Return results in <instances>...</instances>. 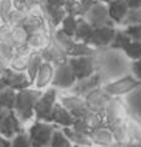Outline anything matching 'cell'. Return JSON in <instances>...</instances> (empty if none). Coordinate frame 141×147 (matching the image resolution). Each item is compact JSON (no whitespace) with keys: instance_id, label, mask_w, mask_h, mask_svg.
Masks as SVG:
<instances>
[{"instance_id":"obj_1","label":"cell","mask_w":141,"mask_h":147,"mask_svg":"<svg viewBox=\"0 0 141 147\" xmlns=\"http://www.w3.org/2000/svg\"><path fill=\"white\" fill-rule=\"evenodd\" d=\"M42 89L37 88H25L16 92L14 110L22 124L27 122L35 116V105L40 96L42 95Z\"/></svg>"},{"instance_id":"obj_2","label":"cell","mask_w":141,"mask_h":147,"mask_svg":"<svg viewBox=\"0 0 141 147\" xmlns=\"http://www.w3.org/2000/svg\"><path fill=\"white\" fill-rule=\"evenodd\" d=\"M56 127H60L58 125L53 124V122L42 121V120H36L34 124L28 129V136L32 146H49L52 140L53 131Z\"/></svg>"},{"instance_id":"obj_3","label":"cell","mask_w":141,"mask_h":147,"mask_svg":"<svg viewBox=\"0 0 141 147\" xmlns=\"http://www.w3.org/2000/svg\"><path fill=\"white\" fill-rule=\"evenodd\" d=\"M21 131H24L22 122L16 115L14 108L0 105V134L11 140L16 134Z\"/></svg>"},{"instance_id":"obj_4","label":"cell","mask_w":141,"mask_h":147,"mask_svg":"<svg viewBox=\"0 0 141 147\" xmlns=\"http://www.w3.org/2000/svg\"><path fill=\"white\" fill-rule=\"evenodd\" d=\"M141 85V80H139L135 76H125L117 80L109 82L103 85V90L110 96H120L132 92L134 89Z\"/></svg>"},{"instance_id":"obj_5","label":"cell","mask_w":141,"mask_h":147,"mask_svg":"<svg viewBox=\"0 0 141 147\" xmlns=\"http://www.w3.org/2000/svg\"><path fill=\"white\" fill-rule=\"evenodd\" d=\"M93 27L100 26H115V24L109 18V10H108V4L103 3L100 0H95L93 5L89 7L87 14L83 16Z\"/></svg>"},{"instance_id":"obj_6","label":"cell","mask_w":141,"mask_h":147,"mask_svg":"<svg viewBox=\"0 0 141 147\" xmlns=\"http://www.w3.org/2000/svg\"><path fill=\"white\" fill-rule=\"evenodd\" d=\"M57 101V90L55 87L47 88L42 93L40 99L37 100L35 105V119L48 121L49 115L52 113V109L55 107V103ZM49 122V121H48Z\"/></svg>"},{"instance_id":"obj_7","label":"cell","mask_w":141,"mask_h":147,"mask_svg":"<svg viewBox=\"0 0 141 147\" xmlns=\"http://www.w3.org/2000/svg\"><path fill=\"white\" fill-rule=\"evenodd\" d=\"M104 113L106 117V126L110 129L125 124L127 115H129L126 111L125 105L118 99V96L111 98Z\"/></svg>"},{"instance_id":"obj_8","label":"cell","mask_w":141,"mask_h":147,"mask_svg":"<svg viewBox=\"0 0 141 147\" xmlns=\"http://www.w3.org/2000/svg\"><path fill=\"white\" fill-rule=\"evenodd\" d=\"M68 63L72 67L77 79L87 78V77L94 74L98 71L97 62H95L94 55L92 56H79V57H69Z\"/></svg>"},{"instance_id":"obj_9","label":"cell","mask_w":141,"mask_h":147,"mask_svg":"<svg viewBox=\"0 0 141 147\" xmlns=\"http://www.w3.org/2000/svg\"><path fill=\"white\" fill-rule=\"evenodd\" d=\"M0 78L3 79L4 84H5L6 87H10L12 89H15V90L25 89V88H28L32 85V82L28 78L26 72L16 71V69H12L11 67L4 68Z\"/></svg>"},{"instance_id":"obj_10","label":"cell","mask_w":141,"mask_h":147,"mask_svg":"<svg viewBox=\"0 0 141 147\" xmlns=\"http://www.w3.org/2000/svg\"><path fill=\"white\" fill-rule=\"evenodd\" d=\"M76 80L77 77L68 62L55 66V74H53V79L51 83L52 87L60 89H68L73 87Z\"/></svg>"},{"instance_id":"obj_11","label":"cell","mask_w":141,"mask_h":147,"mask_svg":"<svg viewBox=\"0 0 141 147\" xmlns=\"http://www.w3.org/2000/svg\"><path fill=\"white\" fill-rule=\"evenodd\" d=\"M115 34H117L115 26L106 25L100 27H94L92 35L85 40V42L95 48L106 47V46H110V43L113 42Z\"/></svg>"},{"instance_id":"obj_12","label":"cell","mask_w":141,"mask_h":147,"mask_svg":"<svg viewBox=\"0 0 141 147\" xmlns=\"http://www.w3.org/2000/svg\"><path fill=\"white\" fill-rule=\"evenodd\" d=\"M40 52H41V55H42L43 59L47 61V62H51L53 66H58L61 63L68 62V58H69L66 50L55 40V37H53L51 40V42Z\"/></svg>"},{"instance_id":"obj_13","label":"cell","mask_w":141,"mask_h":147,"mask_svg":"<svg viewBox=\"0 0 141 147\" xmlns=\"http://www.w3.org/2000/svg\"><path fill=\"white\" fill-rule=\"evenodd\" d=\"M60 101L67 108L68 111L72 114V115L76 117V119H79V117H84L87 114H88L90 110L87 107L84 98L81 95H77V94H72V95H66V96H61Z\"/></svg>"},{"instance_id":"obj_14","label":"cell","mask_w":141,"mask_h":147,"mask_svg":"<svg viewBox=\"0 0 141 147\" xmlns=\"http://www.w3.org/2000/svg\"><path fill=\"white\" fill-rule=\"evenodd\" d=\"M85 100V104L87 107L89 108L90 111H100V113H104L105 109L109 104L110 99L113 96L108 95V94L103 90V88H97L92 90L90 93H88L85 96H83Z\"/></svg>"},{"instance_id":"obj_15","label":"cell","mask_w":141,"mask_h":147,"mask_svg":"<svg viewBox=\"0 0 141 147\" xmlns=\"http://www.w3.org/2000/svg\"><path fill=\"white\" fill-rule=\"evenodd\" d=\"M100 83H102V76L97 71L94 74L87 77V78L77 79L76 83L72 87V93L77 94V95H81V96H85L88 93L99 88Z\"/></svg>"},{"instance_id":"obj_16","label":"cell","mask_w":141,"mask_h":147,"mask_svg":"<svg viewBox=\"0 0 141 147\" xmlns=\"http://www.w3.org/2000/svg\"><path fill=\"white\" fill-rule=\"evenodd\" d=\"M48 121L61 126V127H67V126H72L74 124L76 117L68 111L67 108L61 101H56Z\"/></svg>"},{"instance_id":"obj_17","label":"cell","mask_w":141,"mask_h":147,"mask_svg":"<svg viewBox=\"0 0 141 147\" xmlns=\"http://www.w3.org/2000/svg\"><path fill=\"white\" fill-rule=\"evenodd\" d=\"M53 74H55V67L51 62L43 61V63L41 64V67L37 72L36 79L34 82V87L37 89H45L48 84L52 83Z\"/></svg>"},{"instance_id":"obj_18","label":"cell","mask_w":141,"mask_h":147,"mask_svg":"<svg viewBox=\"0 0 141 147\" xmlns=\"http://www.w3.org/2000/svg\"><path fill=\"white\" fill-rule=\"evenodd\" d=\"M89 137L92 140L93 145H98V146H113L117 144L113 131L108 126H103V127H98L93 130L90 132Z\"/></svg>"},{"instance_id":"obj_19","label":"cell","mask_w":141,"mask_h":147,"mask_svg":"<svg viewBox=\"0 0 141 147\" xmlns=\"http://www.w3.org/2000/svg\"><path fill=\"white\" fill-rule=\"evenodd\" d=\"M108 10H109V18L111 19L115 25H121L125 16L129 11V6H127L126 1H111L108 4Z\"/></svg>"},{"instance_id":"obj_20","label":"cell","mask_w":141,"mask_h":147,"mask_svg":"<svg viewBox=\"0 0 141 147\" xmlns=\"http://www.w3.org/2000/svg\"><path fill=\"white\" fill-rule=\"evenodd\" d=\"M94 1L95 0H66L64 7L68 14L74 15L76 18H81L87 14Z\"/></svg>"},{"instance_id":"obj_21","label":"cell","mask_w":141,"mask_h":147,"mask_svg":"<svg viewBox=\"0 0 141 147\" xmlns=\"http://www.w3.org/2000/svg\"><path fill=\"white\" fill-rule=\"evenodd\" d=\"M42 9L46 19L51 22V25L53 27H58L61 26L63 19L67 16V10L66 7H52V6H46V5H40Z\"/></svg>"},{"instance_id":"obj_22","label":"cell","mask_w":141,"mask_h":147,"mask_svg":"<svg viewBox=\"0 0 141 147\" xmlns=\"http://www.w3.org/2000/svg\"><path fill=\"white\" fill-rule=\"evenodd\" d=\"M68 57H79V56H92L95 55V47L90 46L87 42L74 40L72 45L66 50Z\"/></svg>"},{"instance_id":"obj_23","label":"cell","mask_w":141,"mask_h":147,"mask_svg":"<svg viewBox=\"0 0 141 147\" xmlns=\"http://www.w3.org/2000/svg\"><path fill=\"white\" fill-rule=\"evenodd\" d=\"M126 129L131 144L141 145V121L135 115H127L126 119Z\"/></svg>"},{"instance_id":"obj_24","label":"cell","mask_w":141,"mask_h":147,"mask_svg":"<svg viewBox=\"0 0 141 147\" xmlns=\"http://www.w3.org/2000/svg\"><path fill=\"white\" fill-rule=\"evenodd\" d=\"M62 130H63L66 136L69 138L73 145H76V146H92L93 145V142L88 135H84L79 131H77V130L74 127H72V126L62 127Z\"/></svg>"},{"instance_id":"obj_25","label":"cell","mask_w":141,"mask_h":147,"mask_svg":"<svg viewBox=\"0 0 141 147\" xmlns=\"http://www.w3.org/2000/svg\"><path fill=\"white\" fill-rule=\"evenodd\" d=\"M43 61L45 59H43V57L41 55L40 51H32L31 52L30 59H28V63H27V68H26V73H27L28 78H30L32 82V85H34L37 72H39L41 64L43 63Z\"/></svg>"},{"instance_id":"obj_26","label":"cell","mask_w":141,"mask_h":147,"mask_svg":"<svg viewBox=\"0 0 141 147\" xmlns=\"http://www.w3.org/2000/svg\"><path fill=\"white\" fill-rule=\"evenodd\" d=\"M93 30H94V27L83 16L77 18V28H76V34H74V40L85 42V40L92 35Z\"/></svg>"},{"instance_id":"obj_27","label":"cell","mask_w":141,"mask_h":147,"mask_svg":"<svg viewBox=\"0 0 141 147\" xmlns=\"http://www.w3.org/2000/svg\"><path fill=\"white\" fill-rule=\"evenodd\" d=\"M15 47L10 43L0 42V67L3 69L10 67V63L15 56Z\"/></svg>"},{"instance_id":"obj_28","label":"cell","mask_w":141,"mask_h":147,"mask_svg":"<svg viewBox=\"0 0 141 147\" xmlns=\"http://www.w3.org/2000/svg\"><path fill=\"white\" fill-rule=\"evenodd\" d=\"M131 38L129 37V35L126 34L124 30H117V34L114 36L113 42L110 43V48L111 50H125L129 46V43L131 42Z\"/></svg>"},{"instance_id":"obj_29","label":"cell","mask_w":141,"mask_h":147,"mask_svg":"<svg viewBox=\"0 0 141 147\" xmlns=\"http://www.w3.org/2000/svg\"><path fill=\"white\" fill-rule=\"evenodd\" d=\"M16 92L18 90H15L10 87H4L3 89H0V105L7 108H14Z\"/></svg>"},{"instance_id":"obj_30","label":"cell","mask_w":141,"mask_h":147,"mask_svg":"<svg viewBox=\"0 0 141 147\" xmlns=\"http://www.w3.org/2000/svg\"><path fill=\"white\" fill-rule=\"evenodd\" d=\"M72 145L73 144L70 142L69 138L66 136V134L63 132V130L60 129V127H56V130L53 131L51 145H49V146H52V147H62V146L69 147V146H72Z\"/></svg>"},{"instance_id":"obj_31","label":"cell","mask_w":141,"mask_h":147,"mask_svg":"<svg viewBox=\"0 0 141 147\" xmlns=\"http://www.w3.org/2000/svg\"><path fill=\"white\" fill-rule=\"evenodd\" d=\"M61 28L68 36L74 38V34H76V28H77V18L74 15L67 14V16L63 19V21L61 24Z\"/></svg>"},{"instance_id":"obj_32","label":"cell","mask_w":141,"mask_h":147,"mask_svg":"<svg viewBox=\"0 0 141 147\" xmlns=\"http://www.w3.org/2000/svg\"><path fill=\"white\" fill-rule=\"evenodd\" d=\"M141 24V7H135V9H129L127 14L121 22L120 26H130V25H138Z\"/></svg>"},{"instance_id":"obj_33","label":"cell","mask_w":141,"mask_h":147,"mask_svg":"<svg viewBox=\"0 0 141 147\" xmlns=\"http://www.w3.org/2000/svg\"><path fill=\"white\" fill-rule=\"evenodd\" d=\"M27 16V11H22V10H19V9H14L11 11V14L7 19V24L11 26V27H18V26H21L25 19Z\"/></svg>"},{"instance_id":"obj_34","label":"cell","mask_w":141,"mask_h":147,"mask_svg":"<svg viewBox=\"0 0 141 147\" xmlns=\"http://www.w3.org/2000/svg\"><path fill=\"white\" fill-rule=\"evenodd\" d=\"M124 53L126 55V57H129L130 59H140L141 58V42H136V41H131L125 50Z\"/></svg>"},{"instance_id":"obj_35","label":"cell","mask_w":141,"mask_h":147,"mask_svg":"<svg viewBox=\"0 0 141 147\" xmlns=\"http://www.w3.org/2000/svg\"><path fill=\"white\" fill-rule=\"evenodd\" d=\"M12 31H14V27H11L7 22L0 24V42H6L14 46Z\"/></svg>"},{"instance_id":"obj_36","label":"cell","mask_w":141,"mask_h":147,"mask_svg":"<svg viewBox=\"0 0 141 147\" xmlns=\"http://www.w3.org/2000/svg\"><path fill=\"white\" fill-rule=\"evenodd\" d=\"M14 9L15 6L12 0H1V4H0V22L1 24L6 22L11 11Z\"/></svg>"},{"instance_id":"obj_37","label":"cell","mask_w":141,"mask_h":147,"mask_svg":"<svg viewBox=\"0 0 141 147\" xmlns=\"http://www.w3.org/2000/svg\"><path fill=\"white\" fill-rule=\"evenodd\" d=\"M11 146L15 147H30L31 141H30V136H28V132L26 134L25 131H21L19 134H16L14 137L11 138Z\"/></svg>"},{"instance_id":"obj_38","label":"cell","mask_w":141,"mask_h":147,"mask_svg":"<svg viewBox=\"0 0 141 147\" xmlns=\"http://www.w3.org/2000/svg\"><path fill=\"white\" fill-rule=\"evenodd\" d=\"M124 31L129 35V37L132 41L136 42H141V24L138 25H130V26H125Z\"/></svg>"},{"instance_id":"obj_39","label":"cell","mask_w":141,"mask_h":147,"mask_svg":"<svg viewBox=\"0 0 141 147\" xmlns=\"http://www.w3.org/2000/svg\"><path fill=\"white\" fill-rule=\"evenodd\" d=\"M131 71H132V74H134L139 80H141V58L132 61Z\"/></svg>"},{"instance_id":"obj_40","label":"cell","mask_w":141,"mask_h":147,"mask_svg":"<svg viewBox=\"0 0 141 147\" xmlns=\"http://www.w3.org/2000/svg\"><path fill=\"white\" fill-rule=\"evenodd\" d=\"M126 4L129 9H135V7H141V0H126Z\"/></svg>"},{"instance_id":"obj_41","label":"cell","mask_w":141,"mask_h":147,"mask_svg":"<svg viewBox=\"0 0 141 147\" xmlns=\"http://www.w3.org/2000/svg\"><path fill=\"white\" fill-rule=\"evenodd\" d=\"M0 146H11V140L0 134Z\"/></svg>"},{"instance_id":"obj_42","label":"cell","mask_w":141,"mask_h":147,"mask_svg":"<svg viewBox=\"0 0 141 147\" xmlns=\"http://www.w3.org/2000/svg\"><path fill=\"white\" fill-rule=\"evenodd\" d=\"M4 87H6V85H5V84H4V82H3V79H1V78H0V89H3Z\"/></svg>"},{"instance_id":"obj_43","label":"cell","mask_w":141,"mask_h":147,"mask_svg":"<svg viewBox=\"0 0 141 147\" xmlns=\"http://www.w3.org/2000/svg\"><path fill=\"white\" fill-rule=\"evenodd\" d=\"M100 1H103V3H106V4H109L111 0H100Z\"/></svg>"},{"instance_id":"obj_44","label":"cell","mask_w":141,"mask_h":147,"mask_svg":"<svg viewBox=\"0 0 141 147\" xmlns=\"http://www.w3.org/2000/svg\"><path fill=\"white\" fill-rule=\"evenodd\" d=\"M1 73H3V68L0 67V76H1Z\"/></svg>"},{"instance_id":"obj_45","label":"cell","mask_w":141,"mask_h":147,"mask_svg":"<svg viewBox=\"0 0 141 147\" xmlns=\"http://www.w3.org/2000/svg\"><path fill=\"white\" fill-rule=\"evenodd\" d=\"M114 1H126V0H114Z\"/></svg>"},{"instance_id":"obj_46","label":"cell","mask_w":141,"mask_h":147,"mask_svg":"<svg viewBox=\"0 0 141 147\" xmlns=\"http://www.w3.org/2000/svg\"><path fill=\"white\" fill-rule=\"evenodd\" d=\"M0 4H1V0H0ZM0 24H1V22H0Z\"/></svg>"}]
</instances>
